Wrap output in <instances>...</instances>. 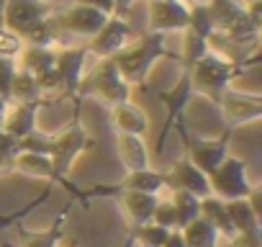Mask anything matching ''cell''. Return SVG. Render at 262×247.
<instances>
[{"label":"cell","instance_id":"obj_1","mask_svg":"<svg viewBox=\"0 0 262 247\" xmlns=\"http://www.w3.org/2000/svg\"><path fill=\"white\" fill-rule=\"evenodd\" d=\"M160 59H180V54L167 49L165 34H149V31L142 34L134 44H126L118 54H113V62L128 85H144L149 70Z\"/></svg>","mask_w":262,"mask_h":247},{"label":"cell","instance_id":"obj_2","mask_svg":"<svg viewBox=\"0 0 262 247\" xmlns=\"http://www.w3.org/2000/svg\"><path fill=\"white\" fill-rule=\"evenodd\" d=\"M247 65H234L229 59H224L221 54H216L213 49H208L190 70V83H193V93L208 98L211 103L219 106V98L224 95L226 88H231V80L244 75Z\"/></svg>","mask_w":262,"mask_h":247},{"label":"cell","instance_id":"obj_3","mask_svg":"<svg viewBox=\"0 0 262 247\" xmlns=\"http://www.w3.org/2000/svg\"><path fill=\"white\" fill-rule=\"evenodd\" d=\"M88 95H95L100 98L105 106H118V103H128L131 98V85L121 77L113 57L108 59H100L98 67L88 75H82L80 80V88H77V95H75V118H80V100L88 98Z\"/></svg>","mask_w":262,"mask_h":247},{"label":"cell","instance_id":"obj_4","mask_svg":"<svg viewBox=\"0 0 262 247\" xmlns=\"http://www.w3.org/2000/svg\"><path fill=\"white\" fill-rule=\"evenodd\" d=\"M90 147H93V137L85 132V127L80 123V118H72L70 127L52 139L49 160H52V168H54V183L67 186V175H70L75 160H77L82 152H88Z\"/></svg>","mask_w":262,"mask_h":247},{"label":"cell","instance_id":"obj_5","mask_svg":"<svg viewBox=\"0 0 262 247\" xmlns=\"http://www.w3.org/2000/svg\"><path fill=\"white\" fill-rule=\"evenodd\" d=\"M208 186H211V196L221 198V201H236V198H247L254 186L249 183L247 175V162L239 157L226 155V160L208 175Z\"/></svg>","mask_w":262,"mask_h":247},{"label":"cell","instance_id":"obj_6","mask_svg":"<svg viewBox=\"0 0 262 247\" xmlns=\"http://www.w3.org/2000/svg\"><path fill=\"white\" fill-rule=\"evenodd\" d=\"M180 129V137H183V145H185V157L203 173V175H211L229 155V139H231V132L224 129L221 137L216 139H193L185 129V123H178Z\"/></svg>","mask_w":262,"mask_h":247},{"label":"cell","instance_id":"obj_7","mask_svg":"<svg viewBox=\"0 0 262 247\" xmlns=\"http://www.w3.org/2000/svg\"><path fill=\"white\" fill-rule=\"evenodd\" d=\"M193 95H195V93H193V83H190V70H183L180 80H178L170 90H160V93H157V98H160V100L165 103V108H167L165 127H162V132L157 134V152H160V155H162V150H165V142H167L170 132L178 127V123L185 121V111H188V103H190Z\"/></svg>","mask_w":262,"mask_h":247},{"label":"cell","instance_id":"obj_8","mask_svg":"<svg viewBox=\"0 0 262 247\" xmlns=\"http://www.w3.org/2000/svg\"><path fill=\"white\" fill-rule=\"evenodd\" d=\"M219 108L226 118V129L234 132L236 127L252 123L262 118V95L257 93H239L234 88H226L224 95L219 98Z\"/></svg>","mask_w":262,"mask_h":247},{"label":"cell","instance_id":"obj_9","mask_svg":"<svg viewBox=\"0 0 262 247\" xmlns=\"http://www.w3.org/2000/svg\"><path fill=\"white\" fill-rule=\"evenodd\" d=\"M108 18L111 16H105L103 11L90 8V6H80V3H70L67 8L57 11L59 31H67V34H72L77 39H85V42H90L103 29V24Z\"/></svg>","mask_w":262,"mask_h":247},{"label":"cell","instance_id":"obj_10","mask_svg":"<svg viewBox=\"0 0 262 247\" xmlns=\"http://www.w3.org/2000/svg\"><path fill=\"white\" fill-rule=\"evenodd\" d=\"M149 11V34L185 31L190 18V6L183 0H147Z\"/></svg>","mask_w":262,"mask_h":247},{"label":"cell","instance_id":"obj_11","mask_svg":"<svg viewBox=\"0 0 262 247\" xmlns=\"http://www.w3.org/2000/svg\"><path fill=\"white\" fill-rule=\"evenodd\" d=\"M59 8L54 3H47V0H6L3 8V26L16 31L18 36L36 21L54 16Z\"/></svg>","mask_w":262,"mask_h":247},{"label":"cell","instance_id":"obj_12","mask_svg":"<svg viewBox=\"0 0 262 247\" xmlns=\"http://www.w3.org/2000/svg\"><path fill=\"white\" fill-rule=\"evenodd\" d=\"M85 57H88V47H59L57 49V59H54V70L59 75V98H70L75 100L80 80H82V70H85Z\"/></svg>","mask_w":262,"mask_h":247},{"label":"cell","instance_id":"obj_13","mask_svg":"<svg viewBox=\"0 0 262 247\" xmlns=\"http://www.w3.org/2000/svg\"><path fill=\"white\" fill-rule=\"evenodd\" d=\"M128 36H131L128 21L111 16V18L103 24V29H100L90 42H85V47H88V54H95L98 59H108V57L118 54V52L128 44Z\"/></svg>","mask_w":262,"mask_h":247},{"label":"cell","instance_id":"obj_14","mask_svg":"<svg viewBox=\"0 0 262 247\" xmlns=\"http://www.w3.org/2000/svg\"><path fill=\"white\" fill-rule=\"evenodd\" d=\"M165 173V188L170 191H188L198 198H206L211 196V186H208V175H203L188 157L172 162L170 170H162Z\"/></svg>","mask_w":262,"mask_h":247},{"label":"cell","instance_id":"obj_15","mask_svg":"<svg viewBox=\"0 0 262 247\" xmlns=\"http://www.w3.org/2000/svg\"><path fill=\"white\" fill-rule=\"evenodd\" d=\"M49 106L47 98L41 100H31V103H11L6 111V121H3V132L13 139H21L26 134H31L36 129V116L39 111Z\"/></svg>","mask_w":262,"mask_h":247},{"label":"cell","instance_id":"obj_16","mask_svg":"<svg viewBox=\"0 0 262 247\" xmlns=\"http://www.w3.org/2000/svg\"><path fill=\"white\" fill-rule=\"evenodd\" d=\"M224 203H226V214H229V221H231L236 234H257V232H262L259 229L262 214H259V206H257V188L247 198L224 201Z\"/></svg>","mask_w":262,"mask_h":247},{"label":"cell","instance_id":"obj_17","mask_svg":"<svg viewBox=\"0 0 262 247\" xmlns=\"http://www.w3.org/2000/svg\"><path fill=\"white\" fill-rule=\"evenodd\" d=\"M121 198V206L131 221V229H137L142 224H149L152 221V214L160 203V196H152V193H139V191H118L116 193Z\"/></svg>","mask_w":262,"mask_h":247},{"label":"cell","instance_id":"obj_18","mask_svg":"<svg viewBox=\"0 0 262 247\" xmlns=\"http://www.w3.org/2000/svg\"><path fill=\"white\" fill-rule=\"evenodd\" d=\"M213 31H231L236 26H242L247 18V8H244V0H208L206 3Z\"/></svg>","mask_w":262,"mask_h":247},{"label":"cell","instance_id":"obj_19","mask_svg":"<svg viewBox=\"0 0 262 247\" xmlns=\"http://www.w3.org/2000/svg\"><path fill=\"white\" fill-rule=\"evenodd\" d=\"M111 123L116 134H137V137H144L149 132V118L147 113L134 106V103H118L111 108Z\"/></svg>","mask_w":262,"mask_h":247},{"label":"cell","instance_id":"obj_20","mask_svg":"<svg viewBox=\"0 0 262 247\" xmlns=\"http://www.w3.org/2000/svg\"><path fill=\"white\" fill-rule=\"evenodd\" d=\"M116 152H118V160L126 168V173L149 168V150H147L144 137H137V134H116Z\"/></svg>","mask_w":262,"mask_h":247},{"label":"cell","instance_id":"obj_21","mask_svg":"<svg viewBox=\"0 0 262 247\" xmlns=\"http://www.w3.org/2000/svg\"><path fill=\"white\" fill-rule=\"evenodd\" d=\"M162 188H165V173H162V170L144 168V170L126 173V178L113 188V193H118V191H139V193L160 196V191H162Z\"/></svg>","mask_w":262,"mask_h":247},{"label":"cell","instance_id":"obj_22","mask_svg":"<svg viewBox=\"0 0 262 247\" xmlns=\"http://www.w3.org/2000/svg\"><path fill=\"white\" fill-rule=\"evenodd\" d=\"M70 206H72V203H67V206L62 209V214L54 219V224H52L49 229H44V232H29V229H24L21 224H16L18 232H21L24 247H59V239H62V234H64V221H67Z\"/></svg>","mask_w":262,"mask_h":247},{"label":"cell","instance_id":"obj_23","mask_svg":"<svg viewBox=\"0 0 262 247\" xmlns=\"http://www.w3.org/2000/svg\"><path fill=\"white\" fill-rule=\"evenodd\" d=\"M201 216L219 232V237H226L229 242L236 237V232H234V227L229 221V214H226V203L221 198H216V196L201 198Z\"/></svg>","mask_w":262,"mask_h":247},{"label":"cell","instance_id":"obj_24","mask_svg":"<svg viewBox=\"0 0 262 247\" xmlns=\"http://www.w3.org/2000/svg\"><path fill=\"white\" fill-rule=\"evenodd\" d=\"M21 39H24L26 47H49V49H57V42H59L57 13L49 16V18H41V21L31 24V26L21 34Z\"/></svg>","mask_w":262,"mask_h":247},{"label":"cell","instance_id":"obj_25","mask_svg":"<svg viewBox=\"0 0 262 247\" xmlns=\"http://www.w3.org/2000/svg\"><path fill=\"white\" fill-rule=\"evenodd\" d=\"M54 59H57V49H49V47H24V52L18 54V62L16 67L31 72L34 77L54 70Z\"/></svg>","mask_w":262,"mask_h":247},{"label":"cell","instance_id":"obj_26","mask_svg":"<svg viewBox=\"0 0 262 247\" xmlns=\"http://www.w3.org/2000/svg\"><path fill=\"white\" fill-rule=\"evenodd\" d=\"M13 170H18V173H24V175H31V178H39V180H47V183H54V168H52L49 155L16 152Z\"/></svg>","mask_w":262,"mask_h":247},{"label":"cell","instance_id":"obj_27","mask_svg":"<svg viewBox=\"0 0 262 247\" xmlns=\"http://www.w3.org/2000/svg\"><path fill=\"white\" fill-rule=\"evenodd\" d=\"M183 239H185V247H219V232L203 219V216H195L190 224H185L180 229Z\"/></svg>","mask_w":262,"mask_h":247},{"label":"cell","instance_id":"obj_28","mask_svg":"<svg viewBox=\"0 0 262 247\" xmlns=\"http://www.w3.org/2000/svg\"><path fill=\"white\" fill-rule=\"evenodd\" d=\"M41 90H39V83L31 72L16 67V75H13V83H11V103H31V100H41Z\"/></svg>","mask_w":262,"mask_h":247},{"label":"cell","instance_id":"obj_29","mask_svg":"<svg viewBox=\"0 0 262 247\" xmlns=\"http://www.w3.org/2000/svg\"><path fill=\"white\" fill-rule=\"evenodd\" d=\"M172 209H175V219H178V229H183L185 224H190L195 216H201V198L188 193V191H172Z\"/></svg>","mask_w":262,"mask_h":247},{"label":"cell","instance_id":"obj_30","mask_svg":"<svg viewBox=\"0 0 262 247\" xmlns=\"http://www.w3.org/2000/svg\"><path fill=\"white\" fill-rule=\"evenodd\" d=\"M183 36H185V42H183V54H180V62H183V70H193V65L208 52V42L206 39H201L198 34H193V31H183Z\"/></svg>","mask_w":262,"mask_h":247},{"label":"cell","instance_id":"obj_31","mask_svg":"<svg viewBox=\"0 0 262 247\" xmlns=\"http://www.w3.org/2000/svg\"><path fill=\"white\" fill-rule=\"evenodd\" d=\"M190 6V18H188V31L198 34L201 39L208 42V36L213 34V24H211V16H208V8L206 3H188Z\"/></svg>","mask_w":262,"mask_h":247},{"label":"cell","instance_id":"obj_32","mask_svg":"<svg viewBox=\"0 0 262 247\" xmlns=\"http://www.w3.org/2000/svg\"><path fill=\"white\" fill-rule=\"evenodd\" d=\"M172 229H165V227H157V224H142L137 229H131V237H134L142 247H162L165 239L170 237Z\"/></svg>","mask_w":262,"mask_h":247},{"label":"cell","instance_id":"obj_33","mask_svg":"<svg viewBox=\"0 0 262 247\" xmlns=\"http://www.w3.org/2000/svg\"><path fill=\"white\" fill-rule=\"evenodd\" d=\"M52 139H54V137H49V134H44V132L34 129L31 134H26V137L16 139V152H34V155H49V150H52Z\"/></svg>","mask_w":262,"mask_h":247},{"label":"cell","instance_id":"obj_34","mask_svg":"<svg viewBox=\"0 0 262 247\" xmlns=\"http://www.w3.org/2000/svg\"><path fill=\"white\" fill-rule=\"evenodd\" d=\"M24 39L16 34V31H11V29H6V26H0V59H18V54L24 52Z\"/></svg>","mask_w":262,"mask_h":247},{"label":"cell","instance_id":"obj_35","mask_svg":"<svg viewBox=\"0 0 262 247\" xmlns=\"http://www.w3.org/2000/svg\"><path fill=\"white\" fill-rule=\"evenodd\" d=\"M13 160H16V139L0 132V175L13 170Z\"/></svg>","mask_w":262,"mask_h":247},{"label":"cell","instance_id":"obj_36","mask_svg":"<svg viewBox=\"0 0 262 247\" xmlns=\"http://www.w3.org/2000/svg\"><path fill=\"white\" fill-rule=\"evenodd\" d=\"M152 224L165 227V229H178L175 209H172L170 201H162V198H160V203H157V209H155V214H152Z\"/></svg>","mask_w":262,"mask_h":247},{"label":"cell","instance_id":"obj_37","mask_svg":"<svg viewBox=\"0 0 262 247\" xmlns=\"http://www.w3.org/2000/svg\"><path fill=\"white\" fill-rule=\"evenodd\" d=\"M16 75V62L13 59H0V98L11 103V83Z\"/></svg>","mask_w":262,"mask_h":247},{"label":"cell","instance_id":"obj_38","mask_svg":"<svg viewBox=\"0 0 262 247\" xmlns=\"http://www.w3.org/2000/svg\"><path fill=\"white\" fill-rule=\"evenodd\" d=\"M229 247H262V232H257V234H236L229 242Z\"/></svg>","mask_w":262,"mask_h":247},{"label":"cell","instance_id":"obj_39","mask_svg":"<svg viewBox=\"0 0 262 247\" xmlns=\"http://www.w3.org/2000/svg\"><path fill=\"white\" fill-rule=\"evenodd\" d=\"M72 3L90 6V8H98V11H103L105 16H113V0H72Z\"/></svg>","mask_w":262,"mask_h":247},{"label":"cell","instance_id":"obj_40","mask_svg":"<svg viewBox=\"0 0 262 247\" xmlns=\"http://www.w3.org/2000/svg\"><path fill=\"white\" fill-rule=\"evenodd\" d=\"M137 3H139V0H113V16L116 18H126Z\"/></svg>","mask_w":262,"mask_h":247},{"label":"cell","instance_id":"obj_41","mask_svg":"<svg viewBox=\"0 0 262 247\" xmlns=\"http://www.w3.org/2000/svg\"><path fill=\"white\" fill-rule=\"evenodd\" d=\"M162 247H185V239H183L180 229H172V232H170V237L165 239V244H162Z\"/></svg>","mask_w":262,"mask_h":247},{"label":"cell","instance_id":"obj_42","mask_svg":"<svg viewBox=\"0 0 262 247\" xmlns=\"http://www.w3.org/2000/svg\"><path fill=\"white\" fill-rule=\"evenodd\" d=\"M8 100L6 98H0V132H3V121H6V111H8Z\"/></svg>","mask_w":262,"mask_h":247},{"label":"cell","instance_id":"obj_43","mask_svg":"<svg viewBox=\"0 0 262 247\" xmlns=\"http://www.w3.org/2000/svg\"><path fill=\"white\" fill-rule=\"evenodd\" d=\"M190 3H208V0H190Z\"/></svg>","mask_w":262,"mask_h":247},{"label":"cell","instance_id":"obj_44","mask_svg":"<svg viewBox=\"0 0 262 247\" xmlns=\"http://www.w3.org/2000/svg\"><path fill=\"white\" fill-rule=\"evenodd\" d=\"M183 3H190V0H183Z\"/></svg>","mask_w":262,"mask_h":247}]
</instances>
